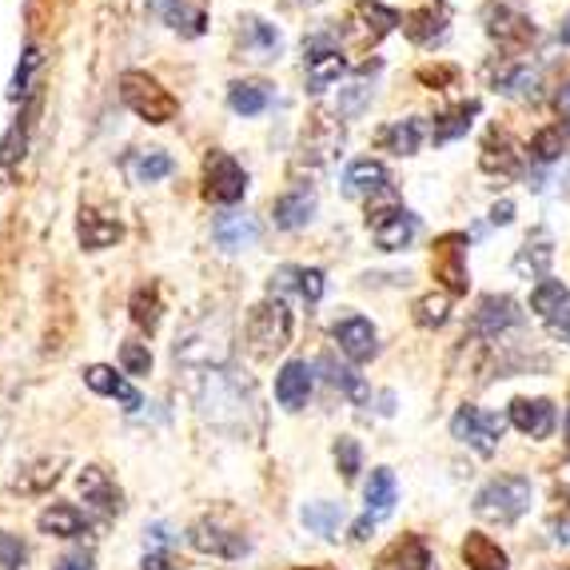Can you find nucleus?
<instances>
[{"label":"nucleus","instance_id":"nucleus-1","mask_svg":"<svg viewBox=\"0 0 570 570\" xmlns=\"http://www.w3.org/2000/svg\"><path fill=\"white\" fill-rule=\"evenodd\" d=\"M232 355V327L224 315H200L176 335V363L188 367H224Z\"/></svg>","mask_w":570,"mask_h":570},{"label":"nucleus","instance_id":"nucleus-2","mask_svg":"<svg viewBox=\"0 0 570 570\" xmlns=\"http://www.w3.org/2000/svg\"><path fill=\"white\" fill-rule=\"evenodd\" d=\"M531 511V479L523 475H499L475 494V514L487 523L511 527Z\"/></svg>","mask_w":570,"mask_h":570},{"label":"nucleus","instance_id":"nucleus-3","mask_svg":"<svg viewBox=\"0 0 570 570\" xmlns=\"http://www.w3.org/2000/svg\"><path fill=\"white\" fill-rule=\"evenodd\" d=\"M292 332H295V320L279 295H267L264 304H256L252 315H247V343H252L256 355H264V360L284 352L287 343H292Z\"/></svg>","mask_w":570,"mask_h":570},{"label":"nucleus","instance_id":"nucleus-4","mask_svg":"<svg viewBox=\"0 0 570 570\" xmlns=\"http://www.w3.org/2000/svg\"><path fill=\"white\" fill-rule=\"evenodd\" d=\"M120 100L148 124H168V120H176V112H180L176 96H171L156 77L136 72V68L120 77Z\"/></svg>","mask_w":570,"mask_h":570},{"label":"nucleus","instance_id":"nucleus-5","mask_svg":"<svg viewBox=\"0 0 570 570\" xmlns=\"http://www.w3.org/2000/svg\"><path fill=\"white\" fill-rule=\"evenodd\" d=\"M367 232L383 252H403L419 236V216L403 204H383V208L367 212Z\"/></svg>","mask_w":570,"mask_h":570},{"label":"nucleus","instance_id":"nucleus-6","mask_svg":"<svg viewBox=\"0 0 570 570\" xmlns=\"http://www.w3.org/2000/svg\"><path fill=\"white\" fill-rule=\"evenodd\" d=\"M431 272L451 295H466L471 287V276H466V236L463 232H448L439 236L435 247H431Z\"/></svg>","mask_w":570,"mask_h":570},{"label":"nucleus","instance_id":"nucleus-7","mask_svg":"<svg viewBox=\"0 0 570 570\" xmlns=\"http://www.w3.org/2000/svg\"><path fill=\"white\" fill-rule=\"evenodd\" d=\"M343 148V128L332 120L327 112H315L312 116V124L304 128V144H299V168H327V164L335 160V153Z\"/></svg>","mask_w":570,"mask_h":570},{"label":"nucleus","instance_id":"nucleus-8","mask_svg":"<svg viewBox=\"0 0 570 570\" xmlns=\"http://www.w3.org/2000/svg\"><path fill=\"white\" fill-rule=\"evenodd\" d=\"M451 435H455L459 443H466V448H475L479 455H494L499 439H503V419H494L466 403V407H459L455 419H451Z\"/></svg>","mask_w":570,"mask_h":570},{"label":"nucleus","instance_id":"nucleus-9","mask_svg":"<svg viewBox=\"0 0 570 570\" xmlns=\"http://www.w3.org/2000/svg\"><path fill=\"white\" fill-rule=\"evenodd\" d=\"M247 191V171L228 153H212L204 164V196L216 204H239Z\"/></svg>","mask_w":570,"mask_h":570},{"label":"nucleus","instance_id":"nucleus-10","mask_svg":"<svg viewBox=\"0 0 570 570\" xmlns=\"http://www.w3.org/2000/svg\"><path fill=\"white\" fill-rule=\"evenodd\" d=\"M304 72H307V88H312V92H327V88L347 72V60H343V52L327 37H315V40H307Z\"/></svg>","mask_w":570,"mask_h":570},{"label":"nucleus","instance_id":"nucleus-11","mask_svg":"<svg viewBox=\"0 0 570 570\" xmlns=\"http://www.w3.org/2000/svg\"><path fill=\"white\" fill-rule=\"evenodd\" d=\"M483 24H487V37L499 40V48H527L539 37L523 12L507 9V4H494V0L483 9Z\"/></svg>","mask_w":570,"mask_h":570},{"label":"nucleus","instance_id":"nucleus-12","mask_svg":"<svg viewBox=\"0 0 570 570\" xmlns=\"http://www.w3.org/2000/svg\"><path fill=\"white\" fill-rule=\"evenodd\" d=\"M519 320H523V312H519V304H514L511 295H483L475 315H471V332L483 335V340H499Z\"/></svg>","mask_w":570,"mask_h":570},{"label":"nucleus","instance_id":"nucleus-13","mask_svg":"<svg viewBox=\"0 0 570 570\" xmlns=\"http://www.w3.org/2000/svg\"><path fill=\"white\" fill-rule=\"evenodd\" d=\"M352 24H355V37H360L363 45H375V40H383L387 32L400 29L403 17L395 9H387L383 0H355Z\"/></svg>","mask_w":570,"mask_h":570},{"label":"nucleus","instance_id":"nucleus-14","mask_svg":"<svg viewBox=\"0 0 570 570\" xmlns=\"http://www.w3.org/2000/svg\"><path fill=\"white\" fill-rule=\"evenodd\" d=\"M375 570H435V554H431V547L419 534H400L375 559Z\"/></svg>","mask_w":570,"mask_h":570},{"label":"nucleus","instance_id":"nucleus-15","mask_svg":"<svg viewBox=\"0 0 570 570\" xmlns=\"http://www.w3.org/2000/svg\"><path fill=\"white\" fill-rule=\"evenodd\" d=\"M332 335H335V343H340V352L352 363H367L371 355L380 352V343H375V327H371V320H363V315H347V320H340V324L332 327Z\"/></svg>","mask_w":570,"mask_h":570},{"label":"nucleus","instance_id":"nucleus-16","mask_svg":"<svg viewBox=\"0 0 570 570\" xmlns=\"http://www.w3.org/2000/svg\"><path fill=\"white\" fill-rule=\"evenodd\" d=\"M295 292L299 299H307V304H320L327 292V276L320 272V267H279L276 276H272V295H287Z\"/></svg>","mask_w":570,"mask_h":570},{"label":"nucleus","instance_id":"nucleus-17","mask_svg":"<svg viewBox=\"0 0 570 570\" xmlns=\"http://www.w3.org/2000/svg\"><path fill=\"white\" fill-rule=\"evenodd\" d=\"M77 487H80V494H85V503L92 507V511L120 514L124 494H120V487L112 483V475H108L105 466H85V471L77 475Z\"/></svg>","mask_w":570,"mask_h":570},{"label":"nucleus","instance_id":"nucleus-18","mask_svg":"<svg viewBox=\"0 0 570 570\" xmlns=\"http://www.w3.org/2000/svg\"><path fill=\"white\" fill-rule=\"evenodd\" d=\"M85 383L96 391V395L124 403V411H140L144 407L140 391L124 380V375H116V367H108V363H92V367H85Z\"/></svg>","mask_w":570,"mask_h":570},{"label":"nucleus","instance_id":"nucleus-19","mask_svg":"<svg viewBox=\"0 0 570 570\" xmlns=\"http://www.w3.org/2000/svg\"><path fill=\"white\" fill-rule=\"evenodd\" d=\"M188 542L196 547V551L204 554H219V559H236V554L247 551V539L244 534H232L224 531L219 523H212V519H200V523L188 531Z\"/></svg>","mask_w":570,"mask_h":570},{"label":"nucleus","instance_id":"nucleus-20","mask_svg":"<svg viewBox=\"0 0 570 570\" xmlns=\"http://www.w3.org/2000/svg\"><path fill=\"white\" fill-rule=\"evenodd\" d=\"M554 259V239L547 228H534L527 236V244L519 247V256H514V276L523 279H547V267Z\"/></svg>","mask_w":570,"mask_h":570},{"label":"nucleus","instance_id":"nucleus-21","mask_svg":"<svg viewBox=\"0 0 570 570\" xmlns=\"http://www.w3.org/2000/svg\"><path fill=\"white\" fill-rule=\"evenodd\" d=\"M451 24V9L439 0V4H423V9L407 12L403 17V32H407L411 45H435Z\"/></svg>","mask_w":570,"mask_h":570},{"label":"nucleus","instance_id":"nucleus-22","mask_svg":"<svg viewBox=\"0 0 570 570\" xmlns=\"http://www.w3.org/2000/svg\"><path fill=\"white\" fill-rule=\"evenodd\" d=\"M212 239H216L224 252H244L259 239V224L247 212H224L212 224Z\"/></svg>","mask_w":570,"mask_h":570},{"label":"nucleus","instance_id":"nucleus-23","mask_svg":"<svg viewBox=\"0 0 570 570\" xmlns=\"http://www.w3.org/2000/svg\"><path fill=\"white\" fill-rule=\"evenodd\" d=\"M77 236H80V247H85V252H105V247H112L116 239L124 236V224L116 216L85 208L77 219Z\"/></svg>","mask_w":570,"mask_h":570},{"label":"nucleus","instance_id":"nucleus-24","mask_svg":"<svg viewBox=\"0 0 570 570\" xmlns=\"http://www.w3.org/2000/svg\"><path fill=\"white\" fill-rule=\"evenodd\" d=\"M239 48H244L252 60H276L284 40H279L276 24H267L259 17H244L239 20Z\"/></svg>","mask_w":570,"mask_h":570},{"label":"nucleus","instance_id":"nucleus-25","mask_svg":"<svg viewBox=\"0 0 570 570\" xmlns=\"http://www.w3.org/2000/svg\"><path fill=\"white\" fill-rule=\"evenodd\" d=\"M312 216H315V191L312 188H292L272 204V219H276V228H284V232L307 228Z\"/></svg>","mask_w":570,"mask_h":570},{"label":"nucleus","instance_id":"nucleus-26","mask_svg":"<svg viewBox=\"0 0 570 570\" xmlns=\"http://www.w3.org/2000/svg\"><path fill=\"white\" fill-rule=\"evenodd\" d=\"M312 395V367L304 360H287L276 375V400L279 407L287 411H299Z\"/></svg>","mask_w":570,"mask_h":570},{"label":"nucleus","instance_id":"nucleus-27","mask_svg":"<svg viewBox=\"0 0 570 570\" xmlns=\"http://www.w3.org/2000/svg\"><path fill=\"white\" fill-rule=\"evenodd\" d=\"M160 17L180 37H204V29H208V4L204 0H164Z\"/></svg>","mask_w":570,"mask_h":570},{"label":"nucleus","instance_id":"nucleus-28","mask_svg":"<svg viewBox=\"0 0 570 570\" xmlns=\"http://www.w3.org/2000/svg\"><path fill=\"white\" fill-rule=\"evenodd\" d=\"M511 428L531 439H547L554 431L551 400H514L511 403Z\"/></svg>","mask_w":570,"mask_h":570},{"label":"nucleus","instance_id":"nucleus-29","mask_svg":"<svg viewBox=\"0 0 570 570\" xmlns=\"http://www.w3.org/2000/svg\"><path fill=\"white\" fill-rule=\"evenodd\" d=\"M487 77H491L494 92L503 96H534L539 92V72L519 60H499V65L487 68Z\"/></svg>","mask_w":570,"mask_h":570},{"label":"nucleus","instance_id":"nucleus-30","mask_svg":"<svg viewBox=\"0 0 570 570\" xmlns=\"http://www.w3.org/2000/svg\"><path fill=\"white\" fill-rule=\"evenodd\" d=\"M171 156L164 148H136V153L124 156V171H128V180L132 184H156L164 176H171Z\"/></svg>","mask_w":570,"mask_h":570},{"label":"nucleus","instance_id":"nucleus-31","mask_svg":"<svg viewBox=\"0 0 570 570\" xmlns=\"http://www.w3.org/2000/svg\"><path fill=\"white\" fill-rule=\"evenodd\" d=\"M387 184H391V176L380 160H355L352 168L343 171V191L355 196V200H360V196H380V191H387Z\"/></svg>","mask_w":570,"mask_h":570},{"label":"nucleus","instance_id":"nucleus-32","mask_svg":"<svg viewBox=\"0 0 570 570\" xmlns=\"http://www.w3.org/2000/svg\"><path fill=\"white\" fill-rule=\"evenodd\" d=\"M37 527L40 534H52V539H80V534H88V519L72 503H52L48 511H40Z\"/></svg>","mask_w":570,"mask_h":570},{"label":"nucleus","instance_id":"nucleus-33","mask_svg":"<svg viewBox=\"0 0 570 570\" xmlns=\"http://www.w3.org/2000/svg\"><path fill=\"white\" fill-rule=\"evenodd\" d=\"M463 562L471 570H511V562H507V551L491 539V534H483V531H471L463 539Z\"/></svg>","mask_w":570,"mask_h":570},{"label":"nucleus","instance_id":"nucleus-34","mask_svg":"<svg viewBox=\"0 0 570 570\" xmlns=\"http://www.w3.org/2000/svg\"><path fill=\"white\" fill-rule=\"evenodd\" d=\"M419 144H423V120L419 116H407V120H395L387 124L380 132V148L383 153H395V156H415Z\"/></svg>","mask_w":570,"mask_h":570},{"label":"nucleus","instance_id":"nucleus-35","mask_svg":"<svg viewBox=\"0 0 570 570\" xmlns=\"http://www.w3.org/2000/svg\"><path fill=\"white\" fill-rule=\"evenodd\" d=\"M395 503H400V483H395V475H391L387 466H380V471H371V483H367V514L380 523V519H387L391 511H395Z\"/></svg>","mask_w":570,"mask_h":570},{"label":"nucleus","instance_id":"nucleus-36","mask_svg":"<svg viewBox=\"0 0 570 570\" xmlns=\"http://www.w3.org/2000/svg\"><path fill=\"white\" fill-rule=\"evenodd\" d=\"M267 105H272V85L264 80H236L228 88V108L236 116H259L267 112Z\"/></svg>","mask_w":570,"mask_h":570},{"label":"nucleus","instance_id":"nucleus-37","mask_svg":"<svg viewBox=\"0 0 570 570\" xmlns=\"http://www.w3.org/2000/svg\"><path fill=\"white\" fill-rule=\"evenodd\" d=\"M475 116H479V100H466V105L448 108V112L435 116V128H431V136H435V144L459 140V136H466V128L475 124Z\"/></svg>","mask_w":570,"mask_h":570},{"label":"nucleus","instance_id":"nucleus-38","mask_svg":"<svg viewBox=\"0 0 570 570\" xmlns=\"http://www.w3.org/2000/svg\"><path fill=\"white\" fill-rule=\"evenodd\" d=\"M483 171H499V176H514L519 171V153H514L511 136L499 132V128L483 144Z\"/></svg>","mask_w":570,"mask_h":570},{"label":"nucleus","instance_id":"nucleus-39","mask_svg":"<svg viewBox=\"0 0 570 570\" xmlns=\"http://www.w3.org/2000/svg\"><path fill=\"white\" fill-rule=\"evenodd\" d=\"M299 519H304L307 531L320 534V539H335V534H340V523H343V507L320 499V503H307L304 511H299Z\"/></svg>","mask_w":570,"mask_h":570},{"label":"nucleus","instance_id":"nucleus-40","mask_svg":"<svg viewBox=\"0 0 570 570\" xmlns=\"http://www.w3.org/2000/svg\"><path fill=\"white\" fill-rule=\"evenodd\" d=\"M562 307H570V292L562 287V279H542V284L531 292V312L539 315L542 324H547V320H554Z\"/></svg>","mask_w":570,"mask_h":570},{"label":"nucleus","instance_id":"nucleus-41","mask_svg":"<svg viewBox=\"0 0 570 570\" xmlns=\"http://www.w3.org/2000/svg\"><path fill=\"white\" fill-rule=\"evenodd\" d=\"M320 367L327 371V380H332V387H340L352 403H367V400H371V391H367V383H363V375H355L352 367H343V363H335V355H324V360H320Z\"/></svg>","mask_w":570,"mask_h":570},{"label":"nucleus","instance_id":"nucleus-42","mask_svg":"<svg viewBox=\"0 0 570 570\" xmlns=\"http://www.w3.org/2000/svg\"><path fill=\"white\" fill-rule=\"evenodd\" d=\"M415 324L419 327H443L451 320V292H431L415 299Z\"/></svg>","mask_w":570,"mask_h":570},{"label":"nucleus","instance_id":"nucleus-43","mask_svg":"<svg viewBox=\"0 0 570 570\" xmlns=\"http://www.w3.org/2000/svg\"><path fill=\"white\" fill-rule=\"evenodd\" d=\"M562 153H567V128H562V124L542 128V132L531 140V160H539V164L562 160Z\"/></svg>","mask_w":570,"mask_h":570},{"label":"nucleus","instance_id":"nucleus-44","mask_svg":"<svg viewBox=\"0 0 570 570\" xmlns=\"http://www.w3.org/2000/svg\"><path fill=\"white\" fill-rule=\"evenodd\" d=\"M132 324L153 332L160 324V292L156 287H136L132 292Z\"/></svg>","mask_w":570,"mask_h":570},{"label":"nucleus","instance_id":"nucleus-45","mask_svg":"<svg viewBox=\"0 0 570 570\" xmlns=\"http://www.w3.org/2000/svg\"><path fill=\"white\" fill-rule=\"evenodd\" d=\"M332 455H335V466H340V475L347 479V483H352V479L363 471V451H360V443H355L352 435H340V439H335Z\"/></svg>","mask_w":570,"mask_h":570},{"label":"nucleus","instance_id":"nucleus-46","mask_svg":"<svg viewBox=\"0 0 570 570\" xmlns=\"http://www.w3.org/2000/svg\"><path fill=\"white\" fill-rule=\"evenodd\" d=\"M120 367H124V375H148V371H153V352H148V343H124Z\"/></svg>","mask_w":570,"mask_h":570},{"label":"nucleus","instance_id":"nucleus-47","mask_svg":"<svg viewBox=\"0 0 570 570\" xmlns=\"http://www.w3.org/2000/svg\"><path fill=\"white\" fill-rule=\"evenodd\" d=\"M367 100H371V85L360 77L355 85H347L340 92V116H360L367 108Z\"/></svg>","mask_w":570,"mask_h":570},{"label":"nucleus","instance_id":"nucleus-48","mask_svg":"<svg viewBox=\"0 0 570 570\" xmlns=\"http://www.w3.org/2000/svg\"><path fill=\"white\" fill-rule=\"evenodd\" d=\"M0 570H24V542L0 531Z\"/></svg>","mask_w":570,"mask_h":570},{"label":"nucleus","instance_id":"nucleus-49","mask_svg":"<svg viewBox=\"0 0 570 570\" xmlns=\"http://www.w3.org/2000/svg\"><path fill=\"white\" fill-rule=\"evenodd\" d=\"M37 48H24V60H20L17 77H12V96H24L29 92V80H32V68H37Z\"/></svg>","mask_w":570,"mask_h":570},{"label":"nucleus","instance_id":"nucleus-50","mask_svg":"<svg viewBox=\"0 0 570 570\" xmlns=\"http://www.w3.org/2000/svg\"><path fill=\"white\" fill-rule=\"evenodd\" d=\"M547 335L559 343H570V307H562L554 320H547Z\"/></svg>","mask_w":570,"mask_h":570},{"label":"nucleus","instance_id":"nucleus-51","mask_svg":"<svg viewBox=\"0 0 570 570\" xmlns=\"http://www.w3.org/2000/svg\"><path fill=\"white\" fill-rule=\"evenodd\" d=\"M459 72L455 68H419V80H423V85H451V80H455Z\"/></svg>","mask_w":570,"mask_h":570},{"label":"nucleus","instance_id":"nucleus-52","mask_svg":"<svg viewBox=\"0 0 570 570\" xmlns=\"http://www.w3.org/2000/svg\"><path fill=\"white\" fill-rule=\"evenodd\" d=\"M52 570H92V554H88V551H72V554H65V559H60Z\"/></svg>","mask_w":570,"mask_h":570},{"label":"nucleus","instance_id":"nucleus-53","mask_svg":"<svg viewBox=\"0 0 570 570\" xmlns=\"http://www.w3.org/2000/svg\"><path fill=\"white\" fill-rule=\"evenodd\" d=\"M140 570H171L168 551H148V554L140 559Z\"/></svg>","mask_w":570,"mask_h":570},{"label":"nucleus","instance_id":"nucleus-54","mask_svg":"<svg viewBox=\"0 0 570 570\" xmlns=\"http://www.w3.org/2000/svg\"><path fill=\"white\" fill-rule=\"evenodd\" d=\"M511 219H514V204L511 200H499L491 208V224H511Z\"/></svg>","mask_w":570,"mask_h":570},{"label":"nucleus","instance_id":"nucleus-55","mask_svg":"<svg viewBox=\"0 0 570 570\" xmlns=\"http://www.w3.org/2000/svg\"><path fill=\"white\" fill-rule=\"evenodd\" d=\"M554 539H559L562 547H570V507L554 519Z\"/></svg>","mask_w":570,"mask_h":570},{"label":"nucleus","instance_id":"nucleus-56","mask_svg":"<svg viewBox=\"0 0 570 570\" xmlns=\"http://www.w3.org/2000/svg\"><path fill=\"white\" fill-rule=\"evenodd\" d=\"M371 531H375V519H371V514H363L360 523L352 527V539H355V542H367V539H371Z\"/></svg>","mask_w":570,"mask_h":570},{"label":"nucleus","instance_id":"nucleus-57","mask_svg":"<svg viewBox=\"0 0 570 570\" xmlns=\"http://www.w3.org/2000/svg\"><path fill=\"white\" fill-rule=\"evenodd\" d=\"M554 105H559V116H562V120L570 124V85L562 88V92H559V100H554Z\"/></svg>","mask_w":570,"mask_h":570},{"label":"nucleus","instance_id":"nucleus-58","mask_svg":"<svg viewBox=\"0 0 570 570\" xmlns=\"http://www.w3.org/2000/svg\"><path fill=\"white\" fill-rule=\"evenodd\" d=\"M559 40H562V45H570V12L562 17V24H559Z\"/></svg>","mask_w":570,"mask_h":570},{"label":"nucleus","instance_id":"nucleus-59","mask_svg":"<svg viewBox=\"0 0 570 570\" xmlns=\"http://www.w3.org/2000/svg\"><path fill=\"white\" fill-rule=\"evenodd\" d=\"M292 570H327V567H292Z\"/></svg>","mask_w":570,"mask_h":570},{"label":"nucleus","instance_id":"nucleus-60","mask_svg":"<svg viewBox=\"0 0 570 570\" xmlns=\"http://www.w3.org/2000/svg\"><path fill=\"white\" fill-rule=\"evenodd\" d=\"M567 439H570V411H567Z\"/></svg>","mask_w":570,"mask_h":570}]
</instances>
